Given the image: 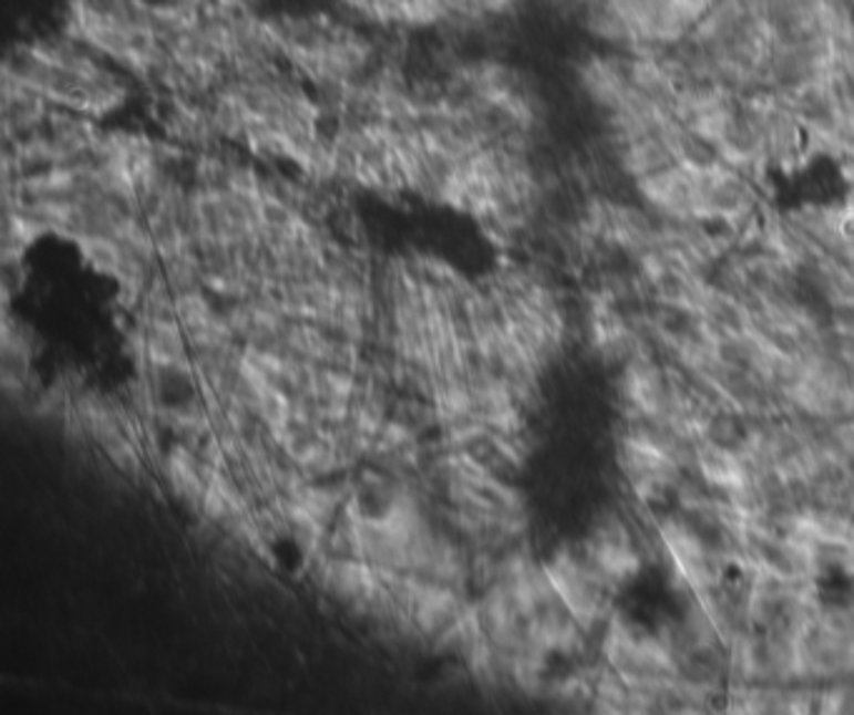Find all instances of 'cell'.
Returning <instances> with one entry per match:
<instances>
[{
	"label": "cell",
	"mask_w": 854,
	"mask_h": 715,
	"mask_svg": "<svg viewBox=\"0 0 854 715\" xmlns=\"http://www.w3.org/2000/svg\"><path fill=\"white\" fill-rule=\"evenodd\" d=\"M6 81L38 93L53 108L103 121L131 101L136 79L63 33L18 45L6 61Z\"/></svg>",
	"instance_id": "6da1fadb"
},
{
	"label": "cell",
	"mask_w": 854,
	"mask_h": 715,
	"mask_svg": "<svg viewBox=\"0 0 854 715\" xmlns=\"http://www.w3.org/2000/svg\"><path fill=\"white\" fill-rule=\"evenodd\" d=\"M65 33L93 48L131 79L158 81L163 41L146 0H73Z\"/></svg>",
	"instance_id": "7a4b0ae2"
},
{
	"label": "cell",
	"mask_w": 854,
	"mask_h": 715,
	"mask_svg": "<svg viewBox=\"0 0 854 715\" xmlns=\"http://www.w3.org/2000/svg\"><path fill=\"white\" fill-rule=\"evenodd\" d=\"M631 45L671 48L685 41L709 11V0H607Z\"/></svg>",
	"instance_id": "3957f363"
}]
</instances>
